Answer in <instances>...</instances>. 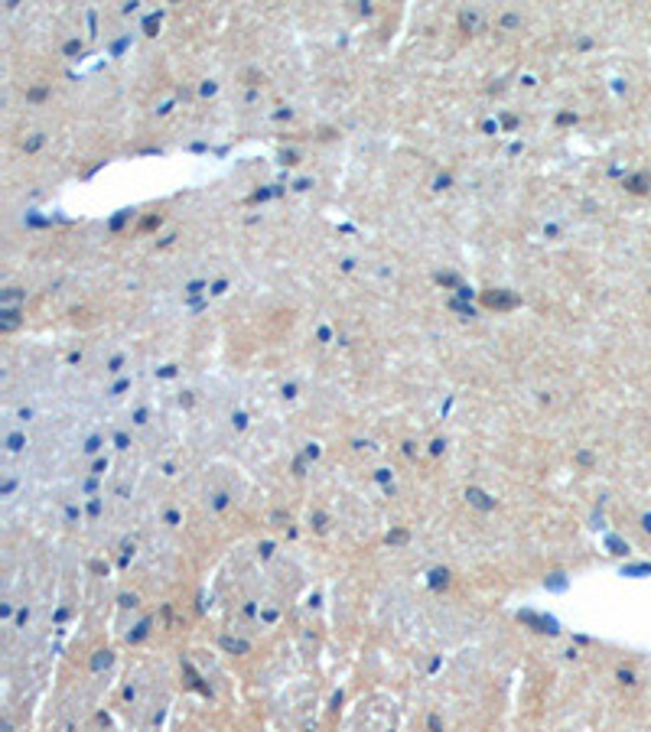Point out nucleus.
Here are the masks:
<instances>
[{
    "mask_svg": "<svg viewBox=\"0 0 651 732\" xmlns=\"http://www.w3.org/2000/svg\"><path fill=\"white\" fill-rule=\"evenodd\" d=\"M485 303H489V306H511V303H515V297H499V293H492Z\"/></svg>",
    "mask_w": 651,
    "mask_h": 732,
    "instance_id": "obj_1",
    "label": "nucleus"
}]
</instances>
